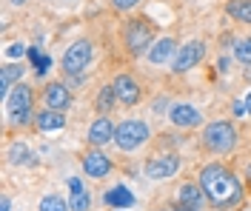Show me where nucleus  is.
Listing matches in <instances>:
<instances>
[{"label":"nucleus","instance_id":"nucleus-1","mask_svg":"<svg viewBox=\"0 0 251 211\" xmlns=\"http://www.w3.org/2000/svg\"><path fill=\"white\" fill-rule=\"evenodd\" d=\"M200 186H203L208 203L220 211L234 209L237 203L243 200V186L240 180L220 163H211V165H203L200 168Z\"/></svg>","mask_w":251,"mask_h":211},{"label":"nucleus","instance_id":"nucleus-2","mask_svg":"<svg viewBox=\"0 0 251 211\" xmlns=\"http://www.w3.org/2000/svg\"><path fill=\"white\" fill-rule=\"evenodd\" d=\"M203 143H205V148H211L214 154H228V151H234V146H237L234 123H228V120L208 123L205 131H203Z\"/></svg>","mask_w":251,"mask_h":211},{"label":"nucleus","instance_id":"nucleus-3","mask_svg":"<svg viewBox=\"0 0 251 211\" xmlns=\"http://www.w3.org/2000/svg\"><path fill=\"white\" fill-rule=\"evenodd\" d=\"M149 126L143 123V120H123L117 131H114V143L117 148H123V151H137L140 146L149 143Z\"/></svg>","mask_w":251,"mask_h":211},{"label":"nucleus","instance_id":"nucleus-4","mask_svg":"<svg viewBox=\"0 0 251 211\" xmlns=\"http://www.w3.org/2000/svg\"><path fill=\"white\" fill-rule=\"evenodd\" d=\"M6 109H9V114H12V123L26 126V123L31 120V89L29 86L17 83L15 89L9 92V97H6Z\"/></svg>","mask_w":251,"mask_h":211},{"label":"nucleus","instance_id":"nucleus-5","mask_svg":"<svg viewBox=\"0 0 251 211\" xmlns=\"http://www.w3.org/2000/svg\"><path fill=\"white\" fill-rule=\"evenodd\" d=\"M92 43L89 40H77V43H72L69 49H66V54H63V71L66 74H77V71H83L86 66L92 63Z\"/></svg>","mask_w":251,"mask_h":211},{"label":"nucleus","instance_id":"nucleus-6","mask_svg":"<svg viewBox=\"0 0 251 211\" xmlns=\"http://www.w3.org/2000/svg\"><path fill=\"white\" fill-rule=\"evenodd\" d=\"M205 57V43L203 40H188L186 46H180L177 57L172 60V71L174 74H183L188 69H194L197 63H203Z\"/></svg>","mask_w":251,"mask_h":211},{"label":"nucleus","instance_id":"nucleus-7","mask_svg":"<svg viewBox=\"0 0 251 211\" xmlns=\"http://www.w3.org/2000/svg\"><path fill=\"white\" fill-rule=\"evenodd\" d=\"M151 29L143 23V20H131L128 26L123 29V40H126V49L131 54H143L146 49H151Z\"/></svg>","mask_w":251,"mask_h":211},{"label":"nucleus","instance_id":"nucleus-8","mask_svg":"<svg viewBox=\"0 0 251 211\" xmlns=\"http://www.w3.org/2000/svg\"><path fill=\"white\" fill-rule=\"evenodd\" d=\"M180 171V157L177 154H163V157H151L146 163V177L149 180H166L174 177Z\"/></svg>","mask_w":251,"mask_h":211},{"label":"nucleus","instance_id":"nucleus-9","mask_svg":"<svg viewBox=\"0 0 251 211\" xmlns=\"http://www.w3.org/2000/svg\"><path fill=\"white\" fill-rule=\"evenodd\" d=\"M169 120L174 126H180V129H194V126L203 123V114L197 112L191 103H174L169 109Z\"/></svg>","mask_w":251,"mask_h":211},{"label":"nucleus","instance_id":"nucleus-10","mask_svg":"<svg viewBox=\"0 0 251 211\" xmlns=\"http://www.w3.org/2000/svg\"><path fill=\"white\" fill-rule=\"evenodd\" d=\"M111 86H114V92H117V100H120L123 106H134V103L140 100V86L131 80L128 74H117Z\"/></svg>","mask_w":251,"mask_h":211},{"label":"nucleus","instance_id":"nucleus-11","mask_svg":"<svg viewBox=\"0 0 251 211\" xmlns=\"http://www.w3.org/2000/svg\"><path fill=\"white\" fill-rule=\"evenodd\" d=\"M172 57H177V43H174L172 37H160L157 43H151V49H149V63H169Z\"/></svg>","mask_w":251,"mask_h":211},{"label":"nucleus","instance_id":"nucleus-12","mask_svg":"<svg viewBox=\"0 0 251 211\" xmlns=\"http://www.w3.org/2000/svg\"><path fill=\"white\" fill-rule=\"evenodd\" d=\"M83 171H86L89 177H106L111 171V160L106 154H100V151H89V154L83 157Z\"/></svg>","mask_w":251,"mask_h":211},{"label":"nucleus","instance_id":"nucleus-13","mask_svg":"<svg viewBox=\"0 0 251 211\" xmlns=\"http://www.w3.org/2000/svg\"><path fill=\"white\" fill-rule=\"evenodd\" d=\"M114 131H117V126H111L109 117H97L92 123V129H89V143L92 146H106L114 137Z\"/></svg>","mask_w":251,"mask_h":211},{"label":"nucleus","instance_id":"nucleus-14","mask_svg":"<svg viewBox=\"0 0 251 211\" xmlns=\"http://www.w3.org/2000/svg\"><path fill=\"white\" fill-rule=\"evenodd\" d=\"M20 77H23V63H6L0 69V94H3V100L9 97L15 83H20Z\"/></svg>","mask_w":251,"mask_h":211},{"label":"nucleus","instance_id":"nucleus-15","mask_svg":"<svg viewBox=\"0 0 251 211\" xmlns=\"http://www.w3.org/2000/svg\"><path fill=\"white\" fill-rule=\"evenodd\" d=\"M177 200H180V203H186V206H194V209L203 211V206H205V200H208V197H205L203 186H197V183H186V186H180Z\"/></svg>","mask_w":251,"mask_h":211},{"label":"nucleus","instance_id":"nucleus-16","mask_svg":"<svg viewBox=\"0 0 251 211\" xmlns=\"http://www.w3.org/2000/svg\"><path fill=\"white\" fill-rule=\"evenodd\" d=\"M46 103L49 109H69V103H72V94H69V89L63 86V83H49L46 86Z\"/></svg>","mask_w":251,"mask_h":211},{"label":"nucleus","instance_id":"nucleus-17","mask_svg":"<svg viewBox=\"0 0 251 211\" xmlns=\"http://www.w3.org/2000/svg\"><path fill=\"white\" fill-rule=\"evenodd\" d=\"M106 206H111V209H131L134 206V194L126 186H114L111 191H106Z\"/></svg>","mask_w":251,"mask_h":211},{"label":"nucleus","instance_id":"nucleus-18","mask_svg":"<svg viewBox=\"0 0 251 211\" xmlns=\"http://www.w3.org/2000/svg\"><path fill=\"white\" fill-rule=\"evenodd\" d=\"M34 123H37V129L40 131H57L66 126V117L57 114V109H46V112H40L34 117Z\"/></svg>","mask_w":251,"mask_h":211},{"label":"nucleus","instance_id":"nucleus-19","mask_svg":"<svg viewBox=\"0 0 251 211\" xmlns=\"http://www.w3.org/2000/svg\"><path fill=\"white\" fill-rule=\"evenodd\" d=\"M226 12L240 23H251V0H231L226 6Z\"/></svg>","mask_w":251,"mask_h":211},{"label":"nucleus","instance_id":"nucleus-20","mask_svg":"<svg viewBox=\"0 0 251 211\" xmlns=\"http://www.w3.org/2000/svg\"><path fill=\"white\" fill-rule=\"evenodd\" d=\"M37 211H72V206L60 194H46V197H40V209Z\"/></svg>","mask_w":251,"mask_h":211},{"label":"nucleus","instance_id":"nucleus-21","mask_svg":"<svg viewBox=\"0 0 251 211\" xmlns=\"http://www.w3.org/2000/svg\"><path fill=\"white\" fill-rule=\"evenodd\" d=\"M114 100H117V92H114V86H106V89H100V94H97V112H100V114L111 112Z\"/></svg>","mask_w":251,"mask_h":211},{"label":"nucleus","instance_id":"nucleus-22","mask_svg":"<svg viewBox=\"0 0 251 211\" xmlns=\"http://www.w3.org/2000/svg\"><path fill=\"white\" fill-rule=\"evenodd\" d=\"M9 160L15 163V165H29L31 154H29V148L23 146V143H15V146L9 148Z\"/></svg>","mask_w":251,"mask_h":211},{"label":"nucleus","instance_id":"nucleus-23","mask_svg":"<svg viewBox=\"0 0 251 211\" xmlns=\"http://www.w3.org/2000/svg\"><path fill=\"white\" fill-rule=\"evenodd\" d=\"M234 57L243 66H251V37H243L234 43Z\"/></svg>","mask_w":251,"mask_h":211},{"label":"nucleus","instance_id":"nucleus-24","mask_svg":"<svg viewBox=\"0 0 251 211\" xmlns=\"http://www.w3.org/2000/svg\"><path fill=\"white\" fill-rule=\"evenodd\" d=\"M69 206H72V211H89V206H92V194H89L86 188H83V191H72Z\"/></svg>","mask_w":251,"mask_h":211},{"label":"nucleus","instance_id":"nucleus-25","mask_svg":"<svg viewBox=\"0 0 251 211\" xmlns=\"http://www.w3.org/2000/svg\"><path fill=\"white\" fill-rule=\"evenodd\" d=\"M140 0H111V6L117 9V12H126V9H134Z\"/></svg>","mask_w":251,"mask_h":211},{"label":"nucleus","instance_id":"nucleus-26","mask_svg":"<svg viewBox=\"0 0 251 211\" xmlns=\"http://www.w3.org/2000/svg\"><path fill=\"white\" fill-rule=\"evenodd\" d=\"M9 54H12V57H23V54H26V46H23V43H12V46H9Z\"/></svg>","mask_w":251,"mask_h":211},{"label":"nucleus","instance_id":"nucleus-27","mask_svg":"<svg viewBox=\"0 0 251 211\" xmlns=\"http://www.w3.org/2000/svg\"><path fill=\"white\" fill-rule=\"evenodd\" d=\"M69 188H72V191H83V183H80V177L69 180Z\"/></svg>","mask_w":251,"mask_h":211},{"label":"nucleus","instance_id":"nucleus-28","mask_svg":"<svg viewBox=\"0 0 251 211\" xmlns=\"http://www.w3.org/2000/svg\"><path fill=\"white\" fill-rule=\"evenodd\" d=\"M234 114L237 117H246V103H234Z\"/></svg>","mask_w":251,"mask_h":211},{"label":"nucleus","instance_id":"nucleus-29","mask_svg":"<svg viewBox=\"0 0 251 211\" xmlns=\"http://www.w3.org/2000/svg\"><path fill=\"white\" fill-rule=\"evenodd\" d=\"M0 211H12V200H9V197L0 200Z\"/></svg>","mask_w":251,"mask_h":211},{"label":"nucleus","instance_id":"nucleus-30","mask_svg":"<svg viewBox=\"0 0 251 211\" xmlns=\"http://www.w3.org/2000/svg\"><path fill=\"white\" fill-rule=\"evenodd\" d=\"M174 211H200V209H194V206H186V203H180V206H177Z\"/></svg>","mask_w":251,"mask_h":211},{"label":"nucleus","instance_id":"nucleus-31","mask_svg":"<svg viewBox=\"0 0 251 211\" xmlns=\"http://www.w3.org/2000/svg\"><path fill=\"white\" fill-rule=\"evenodd\" d=\"M243 103H246V114H249V117H251V92H249V94H246V100H243Z\"/></svg>","mask_w":251,"mask_h":211},{"label":"nucleus","instance_id":"nucleus-32","mask_svg":"<svg viewBox=\"0 0 251 211\" xmlns=\"http://www.w3.org/2000/svg\"><path fill=\"white\" fill-rule=\"evenodd\" d=\"M12 3H15V6H26V3H29V0H12Z\"/></svg>","mask_w":251,"mask_h":211},{"label":"nucleus","instance_id":"nucleus-33","mask_svg":"<svg viewBox=\"0 0 251 211\" xmlns=\"http://www.w3.org/2000/svg\"><path fill=\"white\" fill-rule=\"evenodd\" d=\"M246 180L251 183V163H249V168H246Z\"/></svg>","mask_w":251,"mask_h":211},{"label":"nucleus","instance_id":"nucleus-34","mask_svg":"<svg viewBox=\"0 0 251 211\" xmlns=\"http://www.w3.org/2000/svg\"><path fill=\"white\" fill-rule=\"evenodd\" d=\"M163 211H174V209H163Z\"/></svg>","mask_w":251,"mask_h":211}]
</instances>
